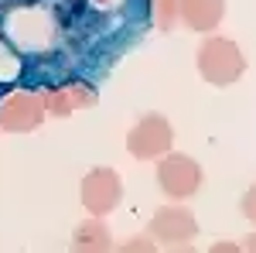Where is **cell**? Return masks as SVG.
<instances>
[{"instance_id": "1", "label": "cell", "mask_w": 256, "mask_h": 253, "mask_svg": "<svg viewBox=\"0 0 256 253\" xmlns=\"http://www.w3.org/2000/svg\"><path fill=\"white\" fill-rule=\"evenodd\" d=\"M195 62L198 76L208 86H232L246 72V55L239 52V45L232 38H222V35H212V38L202 41Z\"/></svg>"}, {"instance_id": "2", "label": "cell", "mask_w": 256, "mask_h": 253, "mask_svg": "<svg viewBox=\"0 0 256 253\" xmlns=\"http://www.w3.org/2000/svg\"><path fill=\"white\" fill-rule=\"evenodd\" d=\"M202 181H205V171H202V164L195 157L174 154V151L158 157V185L171 202H184V198L198 195Z\"/></svg>"}, {"instance_id": "3", "label": "cell", "mask_w": 256, "mask_h": 253, "mask_svg": "<svg viewBox=\"0 0 256 253\" xmlns=\"http://www.w3.org/2000/svg\"><path fill=\"white\" fill-rule=\"evenodd\" d=\"M171 144H174V130H171L168 117H160V113L140 117L126 134V151L137 161H158L171 151Z\"/></svg>"}, {"instance_id": "4", "label": "cell", "mask_w": 256, "mask_h": 253, "mask_svg": "<svg viewBox=\"0 0 256 253\" xmlns=\"http://www.w3.org/2000/svg\"><path fill=\"white\" fill-rule=\"evenodd\" d=\"M48 117L41 93H10L0 99V130L4 134H28L38 130Z\"/></svg>"}, {"instance_id": "5", "label": "cell", "mask_w": 256, "mask_h": 253, "mask_svg": "<svg viewBox=\"0 0 256 253\" xmlns=\"http://www.w3.org/2000/svg\"><path fill=\"white\" fill-rule=\"evenodd\" d=\"M195 233H198V219L184 205H160L150 219V236L160 246H171V250H188Z\"/></svg>"}, {"instance_id": "6", "label": "cell", "mask_w": 256, "mask_h": 253, "mask_svg": "<svg viewBox=\"0 0 256 253\" xmlns=\"http://www.w3.org/2000/svg\"><path fill=\"white\" fill-rule=\"evenodd\" d=\"M79 198H82V205H86V212L102 219V215H110L120 205V198H123V181H120V175L113 168H92L89 175L82 178Z\"/></svg>"}, {"instance_id": "7", "label": "cell", "mask_w": 256, "mask_h": 253, "mask_svg": "<svg viewBox=\"0 0 256 253\" xmlns=\"http://www.w3.org/2000/svg\"><path fill=\"white\" fill-rule=\"evenodd\" d=\"M44 106L52 117H68L76 110H86V106H96V93L82 82H68V86H55V89H44Z\"/></svg>"}, {"instance_id": "8", "label": "cell", "mask_w": 256, "mask_h": 253, "mask_svg": "<svg viewBox=\"0 0 256 253\" xmlns=\"http://www.w3.org/2000/svg\"><path fill=\"white\" fill-rule=\"evenodd\" d=\"M226 18V0H181V24L195 35L216 31Z\"/></svg>"}, {"instance_id": "9", "label": "cell", "mask_w": 256, "mask_h": 253, "mask_svg": "<svg viewBox=\"0 0 256 253\" xmlns=\"http://www.w3.org/2000/svg\"><path fill=\"white\" fill-rule=\"evenodd\" d=\"M110 246H113V236L99 222V215H89L86 222L76 226V236H72V250L76 253H106Z\"/></svg>"}, {"instance_id": "10", "label": "cell", "mask_w": 256, "mask_h": 253, "mask_svg": "<svg viewBox=\"0 0 256 253\" xmlns=\"http://www.w3.org/2000/svg\"><path fill=\"white\" fill-rule=\"evenodd\" d=\"M150 7H154V24L160 31H171L181 21V0H150Z\"/></svg>"}, {"instance_id": "11", "label": "cell", "mask_w": 256, "mask_h": 253, "mask_svg": "<svg viewBox=\"0 0 256 253\" xmlns=\"http://www.w3.org/2000/svg\"><path fill=\"white\" fill-rule=\"evenodd\" d=\"M123 250L126 253H154L158 250V239L154 236H134V239L123 243Z\"/></svg>"}, {"instance_id": "12", "label": "cell", "mask_w": 256, "mask_h": 253, "mask_svg": "<svg viewBox=\"0 0 256 253\" xmlns=\"http://www.w3.org/2000/svg\"><path fill=\"white\" fill-rule=\"evenodd\" d=\"M239 209H242V215H246V219L256 226V185H250V188H246L242 202H239Z\"/></svg>"}, {"instance_id": "13", "label": "cell", "mask_w": 256, "mask_h": 253, "mask_svg": "<svg viewBox=\"0 0 256 253\" xmlns=\"http://www.w3.org/2000/svg\"><path fill=\"white\" fill-rule=\"evenodd\" d=\"M242 250V243H232V239H218L212 243V253H239Z\"/></svg>"}, {"instance_id": "14", "label": "cell", "mask_w": 256, "mask_h": 253, "mask_svg": "<svg viewBox=\"0 0 256 253\" xmlns=\"http://www.w3.org/2000/svg\"><path fill=\"white\" fill-rule=\"evenodd\" d=\"M242 250L256 253V233H250V236H246V243H242Z\"/></svg>"}, {"instance_id": "15", "label": "cell", "mask_w": 256, "mask_h": 253, "mask_svg": "<svg viewBox=\"0 0 256 253\" xmlns=\"http://www.w3.org/2000/svg\"><path fill=\"white\" fill-rule=\"evenodd\" d=\"M96 4H110V0H96Z\"/></svg>"}]
</instances>
